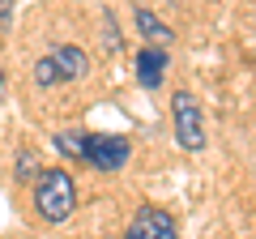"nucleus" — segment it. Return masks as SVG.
Instances as JSON below:
<instances>
[{
	"label": "nucleus",
	"mask_w": 256,
	"mask_h": 239,
	"mask_svg": "<svg viewBox=\"0 0 256 239\" xmlns=\"http://www.w3.org/2000/svg\"><path fill=\"white\" fill-rule=\"evenodd\" d=\"M34 210H38V218H43V222H68V214L77 210V184H73V175L60 171V166L38 171Z\"/></svg>",
	"instance_id": "f257e3e1"
},
{
	"label": "nucleus",
	"mask_w": 256,
	"mask_h": 239,
	"mask_svg": "<svg viewBox=\"0 0 256 239\" xmlns=\"http://www.w3.org/2000/svg\"><path fill=\"white\" fill-rule=\"evenodd\" d=\"M171 120H175V141H180L184 154L205 150V111H201V102L192 98L188 90H175V98H171Z\"/></svg>",
	"instance_id": "f03ea898"
},
{
	"label": "nucleus",
	"mask_w": 256,
	"mask_h": 239,
	"mask_svg": "<svg viewBox=\"0 0 256 239\" xmlns=\"http://www.w3.org/2000/svg\"><path fill=\"white\" fill-rule=\"evenodd\" d=\"M128 154H132L128 137H94V132H86V162L94 171H120L128 162Z\"/></svg>",
	"instance_id": "7ed1b4c3"
},
{
	"label": "nucleus",
	"mask_w": 256,
	"mask_h": 239,
	"mask_svg": "<svg viewBox=\"0 0 256 239\" xmlns=\"http://www.w3.org/2000/svg\"><path fill=\"white\" fill-rule=\"evenodd\" d=\"M124 239H180V235H175V218L166 210L146 205V210H137V218L128 222V235Z\"/></svg>",
	"instance_id": "20e7f679"
},
{
	"label": "nucleus",
	"mask_w": 256,
	"mask_h": 239,
	"mask_svg": "<svg viewBox=\"0 0 256 239\" xmlns=\"http://www.w3.org/2000/svg\"><path fill=\"white\" fill-rule=\"evenodd\" d=\"M166 64H171V60H166V47H154V43L141 47V52H137V68H132V73H137V86H141V90H158Z\"/></svg>",
	"instance_id": "39448f33"
},
{
	"label": "nucleus",
	"mask_w": 256,
	"mask_h": 239,
	"mask_svg": "<svg viewBox=\"0 0 256 239\" xmlns=\"http://www.w3.org/2000/svg\"><path fill=\"white\" fill-rule=\"evenodd\" d=\"M52 56H56V64H60L64 82H82V77L90 73V56H86L77 43H60V47H52Z\"/></svg>",
	"instance_id": "423d86ee"
},
{
	"label": "nucleus",
	"mask_w": 256,
	"mask_h": 239,
	"mask_svg": "<svg viewBox=\"0 0 256 239\" xmlns=\"http://www.w3.org/2000/svg\"><path fill=\"white\" fill-rule=\"evenodd\" d=\"M132 22H137V30H141V34H146L154 47H166V43L175 38V34H171V26H166L158 13H150V9H137V13H132Z\"/></svg>",
	"instance_id": "0eeeda50"
},
{
	"label": "nucleus",
	"mask_w": 256,
	"mask_h": 239,
	"mask_svg": "<svg viewBox=\"0 0 256 239\" xmlns=\"http://www.w3.org/2000/svg\"><path fill=\"white\" fill-rule=\"evenodd\" d=\"M64 82V73H60V64H56V56H43V60H34V86H60Z\"/></svg>",
	"instance_id": "6e6552de"
},
{
	"label": "nucleus",
	"mask_w": 256,
	"mask_h": 239,
	"mask_svg": "<svg viewBox=\"0 0 256 239\" xmlns=\"http://www.w3.org/2000/svg\"><path fill=\"white\" fill-rule=\"evenodd\" d=\"M56 150L77 162H86V132H56Z\"/></svg>",
	"instance_id": "1a4fd4ad"
},
{
	"label": "nucleus",
	"mask_w": 256,
	"mask_h": 239,
	"mask_svg": "<svg viewBox=\"0 0 256 239\" xmlns=\"http://www.w3.org/2000/svg\"><path fill=\"white\" fill-rule=\"evenodd\" d=\"M34 171H38V166H34V158H30V154H18V180H30Z\"/></svg>",
	"instance_id": "9d476101"
},
{
	"label": "nucleus",
	"mask_w": 256,
	"mask_h": 239,
	"mask_svg": "<svg viewBox=\"0 0 256 239\" xmlns=\"http://www.w3.org/2000/svg\"><path fill=\"white\" fill-rule=\"evenodd\" d=\"M9 18H13V0H0V34L9 30Z\"/></svg>",
	"instance_id": "9b49d317"
},
{
	"label": "nucleus",
	"mask_w": 256,
	"mask_h": 239,
	"mask_svg": "<svg viewBox=\"0 0 256 239\" xmlns=\"http://www.w3.org/2000/svg\"><path fill=\"white\" fill-rule=\"evenodd\" d=\"M0 98H4V73H0Z\"/></svg>",
	"instance_id": "f8f14e48"
}]
</instances>
